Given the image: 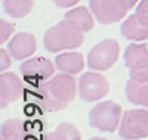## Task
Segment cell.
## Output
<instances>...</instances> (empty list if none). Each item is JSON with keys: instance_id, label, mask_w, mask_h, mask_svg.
<instances>
[{"instance_id": "obj_22", "label": "cell", "mask_w": 148, "mask_h": 140, "mask_svg": "<svg viewBox=\"0 0 148 140\" xmlns=\"http://www.w3.org/2000/svg\"><path fill=\"white\" fill-rule=\"evenodd\" d=\"M79 2H80V0H53L55 6H58V7H62V9L73 7V6H76Z\"/></svg>"}, {"instance_id": "obj_6", "label": "cell", "mask_w": 148, "mask_h": 140, "mask_svg": "<svg viewBox=\"0 0 148 140\" xmlns=\"http://www.w3.org/2000/svg\"><path fill=\"white\" fill-rule=\"evenodd\" d=\"M119 133L125 140L148 137V109H127L123 113Z\"/></svg>"}, {"instance_id": "obj_12", "label": "cell", "mask_w": 148, "mask_h": 140, "mask_svg": "<svg viewBox=\"0 0 148 140\" xmlns=\"http://www.w3.org/2000/svg\"><path fill=\"white\" fill-rule=\"evenodd\" d=\"M64 21L71 24L74 28H77L82 33H88L93 28L95 19L92 15V10H89L84 6H77L70 9L67 14L64 15Z\"/></svg>"}, {"instance_id": "obj_2", "label": "cell", "mask_w": 148, "mask_h": 140, "mask_svg": "<svg viewBox=\"0 0 148 140\" xmlns=\"http://www.w3.org/2000/svg\"><path fill=\"white\" fill-rule=\"evenodd\" d=\"M43 43L46 50L52 53L68 49H77L84 43V33L79 31L71 24L62 19L46 31Z\"/></svg>"}, {"instance_id": "obj_15", "label": "cell", "mask_w": 148, "mask_h": 140, "mask_svg": "<svg viewBox=\"0 0 148 140\" xmlns=\"http://www.w3.org/2000/svg\"><path fill=\"white\" fill-rule=\"evenodd\" d=\"M27 124L19 118H9L2 124L0 140H27Z\"/></svg>"}, {"instance_id": "obj_3", "label": "cell", "mask_w": 148, "mask_h": 140, "mask_svg": "<svg viewBox=\"0 0 148 140\" xmlns=\"http://www.w3.org/2000/svg\"><path fill=\"white\" fill-rule=\"evenodd\" d=\"M123 108L113 100H104L95 105L89 112V125L104 133L116 131L123 118Z\"/></svg>"}, {"instance_id": "obj_16", "label": "cell", "mask_w": 148, "mask_h": 140, "mask_svg": "<svg viewBox=\"0 0 148 140\" xmlns=\"http://www.w3.org/2000/svg\"><path fill=\"white\" fill-rule=\"evenodd\" d=\"M126 96L130 103L148 108V83H136L129 80L126 83Z\"/></svg>"}, {"instance_id": "obj_18", "label": "cell", "mask_w": 148, "mask_h": 140, "mask_svg": "<svg viewBox=\"0 0 148 140\" xmlns=\"http://www.w3.org/2000/svg\"><path fill=\"white\" fill-rule=\"evenodd\" d=\"M34 0H3V9L5 12L16 19L25 18L33 10Z\"/></svg>"}, {"instance_id": "obj_21", "label": "cell", "mask_w": 148, "mask_h": 140, "mask_svg": "<svg viewBox=\"0 0 148 140\" xmlns=\"http://www.w3.org/2000/svg\"><path fill=\"white\" fill-rule=\"evenodd\" d=\"M12 65V58L9 52H6V49H0V71H6Z\"/></svg>"}, {"instance_id": "obj_4", "label": "cell", "mask_w": 148, "mask_h": 140, "mask_svg": "<svg viewBox=\"0 0 148 140\" xmlns=\"http://www.w3.org/2000/svg\"><path fill=\"white\" fill-rule=\"evenodd\" d=\"M120 55V44L114 39H105L96 43L88 55V65L93 71H107L114 65Z\"/></svg>"}, {"instance_id": "obj_24", "label": "cell", "mask_w": 148, "mask_h": 140, "mask_svg": "<svg viewBox=\"0 0 148 140\" xmlns=\"http://www.w3.org/2000/svg\"><path fill=\"white\" fill-rule=\"evenodd\" d=\"M89 140H108V139H104V137H92Z\"/></svg>"}, {"instance_id": "obj_11", "label": "cell", "mask_w": 148, "mask_h": 140, "mask_svg": "<svg viewBox=\"0 0 148 140\" xmlns=\"http://www.w3.org/2000/svg\"><path fill=\"white\" fill-rule=\"evenodd\" d=\"M37 49V40L30 33H18L9 41V52L18 60L28 59L34 55Z\"/></svg>"}, {"instance_id": "obj_20", "label": "cell", "mask_w": 148, "mask_h": 140, "mask_svg": "<svg viewBox=\"0 0 148 140\" xmlns=\"http://www.w3.org/2000/svg\"><path fill=\"white\" fill-rule=\"evenodd\" d=\"M135 15H136L145 25H148V0H141L138 3Z\"/></svg>"}, {"instance_id": "obj_9", "label": "cell", "mask_w": 148, "mask_h": 140, "mask_svg": "<svg viewBox=\"0 0 148 140\" xmlns=\"http://www.w3.org/2000/svg\"><path fill=\"white\" fill-rule=\"evenodd\" d=\"M92 14L102 25L120 22L127 15V6L121 0H89Z\"/></svg>"}, {"instance_id": "obj_13", "label": "cell", "mask_w": 148, "mask_h": 140, "mask_svg": "<svg viewBox=\"0 0 148 140\" xmlns=\"http://www.w3.org/2000/svg\"><path fill=\"white\" fill-rule=\"evenodd\" d=\"M120 31L123 37L132 41H144L148 40V25H145L136 15H130L123 21Z\"/></svg>"}, {"instance_id": "obj_8", "label": "cell", "mask_w": 148, "mask_h": 140, "mask_svg": "<svg viewBox=\"0 0 148 140\" xmlns=\"http://www.w3.org/2000/svg\"><path fill=\"white\" fill-rule=\"evenodd\" d=\"M110 92V83L102 74L84 72L79 78V96L86 102H96Z\"/></svg>"}, {"instance_id": "obj_23", "label": "cell", "mask_w": 148, "mask_h": 140, "mask_svg": "<svg viewBox=\"0 0 148 140\" xmlns=\"http://www.w3.org/2000/svg\"><path fill=\"white\" fill-rule=\"evenodd\" d=\"M121 2L127 6V9H132V7L136 6V3L139 2V0H121Z\"/></svg>"}, {"instance_id": "obj_19", "label": "cell", "mask_w": 148, "mask_h": 140, "mask_svg": "<svg viewBox=\"0 0 148 140\" xmlns=\"http://www.w3.org/2000/svg\"><path fill=\"white\" fill-rule=\"evenodd\" d=\"M15 25L12 22H8L5 19L0 21V44H5L15 33Z\"/></svg>"}, {"instance_id": "obj_1", "label": "cell", "mask_w": 148, "mask_h": 140, "mask_svg": "<svg viewBox=\"0 0 148 140\" xmlns=\"http://www.w3.org/2000/svg\"><path fill=\"white\" fill-rule=\"evenodd\" d=\"M79 83L70 74H56L31 92V102L45 112H58L65 109L77 96Z\"/></svg>"}, {"instance_id": "obj_7", "label": "cell", "mask_w": 148, "mask_h": 140, "mask_svg": "<svg viewBox=\"0 0 148 140\" xmlns=\"http://www.w3.org/2000/svg\"><path fill=\"white\" fill-rule=\"evenodd\" d=\"M55 68L56 65H53V62L51 59H47L45 56H36L24 62L19 71L27 83L39 86L53 77Z\"/></svg>"}, {"instance_id": "obj_5", "label": "cell", "mask_w": 148, "mask_h": 140, "mask_svg": "<svg viewBox=\"0 0 148 140\" xmlns=\"http://www.w3.org/2000/svg\"><path fill=\"white\" fill-rule=\"evenodd\" d=\"M125 65L129 69L130 80L148 83V46L132 43L125 50Z\"/></svg>"}, {"instance_id": "obj_17", "label": "cell", "mask_w": 148, "mask_h": 140, "mask_svg": "<svg viewBox=\"0 0 148 140\" xmlns=\"http://www.w3.org/2000/svg\"><path fill=\"white\" fill-rule=\"evenodd\" d=\"M42 140H82V134L74 124L61 122L53 131L45 134Z\"/></svg>"}, {"instance_id": "obj_10", "label": "cell", "mask_w": 148, "mask_h": 140, "mask_svg": "<svg viewBox=\"0 0 148 140\" xmlns=\"http://www.w3.org/2000/svg\"><path fill=\"white\" fill-rule=\"evenodd\" d=\"M25 92V83L15 72H3L0 75V108L5 109L21 99Z\"/></svg>"}, {"instance_id": "obj_14", "label": "cell", "mask_w": 148, "mask_h": 140, "mask_svg": "<svg viewBox=\"0 0 148 140\" xmlns=\"http://www.w3.org/2000/svg\"><path fill=\"white\" fill-rule=\"evenodd\" d=\"M55 65L61 72L74 75V74H79L84 69L86 60L80 52H64V53L56 56Z\"/></svg>"}]
</instances>
